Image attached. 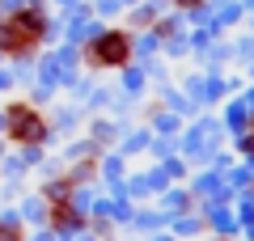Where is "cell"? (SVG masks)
<instances>
[{"label":"cell","instance_id":"3957f363","mask_svg":"<svg viewBox=\"0 0 254 241\" xmlns=\"http://www.w3.org/2000/svg\"><path fill=\"white\" fill-rule=\"evenodd\" d=\"M153 13H157V4H153V9H131V26H148Z\"/></svg>","mask_w":254,"mask_h":241},{"label":"cell","instance_id":"7a4b0ae2","mask_svg":"<svg viewBox=\"0 0 254 241\" xmlns=\"http://www.w3.org/2000/svg\"><path fill=\"white\" fill-rule=\"evenodd\" d=\"M4 131H9L17 144H43V140H51L47 119L38 115L30 102H13V106H4Z\"/></svg>","mask_w":254,"mask_h":241},{"label":"cell","instance_id":"52a82bcc","mask_svg":"<svg viewBox=\"0 0 254 241\" xmlns=\"http://www.w3.org/2000/svg\"><path fill=\"white\" fill-rule=\"evenodd\" d=\"M119 4H140V0H119Z\"/></svg>","mask_w":254,"mask_h":241},{"label":"cell","instance_id":"5b68a950","mask_svg":"<svg viewBox=\"0 0 254 241\" xmlns=\"http://www.w3.org/2000/svg\"><path fill=\"white\" fill-rule=\"evenodd\" d=\"M119 9V0H98V13H115Z\"/></svg>","mask_w":254,"mask_h":241},{"label":"cell","instance_id":"6da1fadb","mask_svg":"<svg viewBox=\"0 0 254 241\" xmlns=\"http://www.w3.org/2000/svg\"><path fill=\"white\" fill-rule=\"evenodd\" d=\"M85 55H89L93 68H127V60H131V34L127 30H98L89 38V47H85Z\"/></svg>","mask_w":254,"mask_h":241},{"label":"cell","instance_id":"8992f818","mask_svg":"<svg viewBox=\"0 0 254 241\" xmlns=\"http://www.w3.org/2000/svg\"><path fill=\"white\" fill-rule=\"evenodd\" d=\"M174 4H178V9H199L203 0H174Z\"/></svg>","mask_w":254,"mask_h":241},{"label":"cell","instance_id":"277c9868","mask_svg":"<svg viewBox=\"0 0 254 241\" xmlns=\"http://www.w3.org/2000/svg\"><path fill=\"white\" fill-rule=\"evenodd\" d=\"M0 241H21V233H17V224H4V229H0Z\"/></svg>","mask_w":254,"mask_h":241}]
</instances>
